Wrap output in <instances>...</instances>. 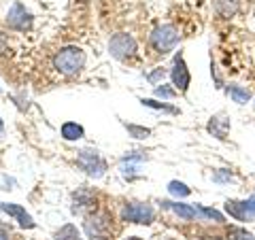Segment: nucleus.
Masks as SVG:
<instances>
[{"instance_id": "obj_1", "label": "nucleus", "mask_w": 255, "mask_h": 240, "mask_svg": "<svg viewBox=\"0 0 255 240\" xmlns=\"http://www.w3.org/2000/svg\"><path fill=\"white\" fill-rule=\"evenodd\" d=\"M83 64H85V53L79 47H66V49L55 53V58H53V66L66 77L79 75Z\"/></svg>"}, {"instance_id": "obj_2", "label": "nucleus", "mask_w": 255, "mask_h": 240, "mask_svg": "<svg viewBox=\"0 0 255 240\" xmlns=\"http://www.w3.org/2000/svg\"><path fill=\"white\" fill-rule=\"evenodd\" d=\"M181 41V34L177 26H172V23H164V26H157L153 30V34H151V47L157 51V53H170L174 47L179 45Z\"/></svg>"}, {"instance_id": "obj_3", "label": "nucleus", "mask_w": 255, "mask_h": 240, "mask_svg": "<svg viewBox=\"0 0 255 240\" xmlns=\"http://www.w3.org/2000/svg\"><path fill=\"white\" fill-rule=\"evenodd\" d=\"M77 164L81 170H85L90 177L94 179H100L102 174H105L107 170V162L98 155V151H94V149H83V151H79V155H77Z\"/></svg>"}, {"instance_id": "obj_4", "label": "nucleus", "mask_w": 255, "mask_h": 240, "mask_svg": "<svg viewBox=\"0 0 255 240\" xmlns=\"http://www.w3.org/2000/svg\"><path fill=\"white\" fill-rule=\"evenodd\" d=\"M109 51L117 60H130L136 55V41H134V36L126 34V32H119V34H115L109 41Z\"/></svg>"}, {"instance_id": "obj_5", "label": "nucleus", "mask_w": 255, "mask_h": 240, "mask_svg": "<svg viewBox=\"0 0 255 240\" xmlns=\"http://www.w3.org/2000/svg\"><path fill=\"white\" fill-rule=\"evenodd\" d=\"M122 219L130 221V223H142L149 226L155 219V211L151 204H142V202H130L122 209Z\"/></svg>"}, {"instance_id": "obj_6", "label": "nucleus", "mask_w": 255, "mask_h": 240, "mask_svg": "<svg viewBox=\"0 0 255 240\" xmlns=\"http://www.w3.org/2000/svg\"><path fill=\"white\" fill-rule=\"evenodd\" d=\"M226 213L236 221H253L255 219V196L249 200H228L226 202Z\"/></svg>"}, {"instance_id": "obj_7", "label": "nucleus", "mask_w": 255, "mask_h": 240, "mask_svg": "<svg viewBox=\"0 0 255 240\" xmlns=\"http://www.w3.org/2000/svg\"><path fill=\"white\" fill-rule=\"evenodd\" d=\"M170 79H172V85L177 87V92H187L189 90V83H191V75H189V68L183 55L179 53L174 58V66L170 70Z\"/></svg>"}, {"instance_id": "obj_8", "label": "nucleus", "mask_w": 255, "mask_h": 240, "mask_svg": "<svg viewBox=\"0 0 255 240\" xmlns=\"http://www.w3.org/2000/svg\"><path fill=\"white\" fill-rule=\"evenodd\" d=\"M6 23L15 30H26L32 23V15L26 11V6L21 2H15L9 9V15H6Z\"/></svg>"}, {"instance_id": "obj_9", "label": "nucleus", "mask_w": 255, "mask_h": 240, "mask_svg": "<svg viewBox=\"0 0 255 240\" xmlns=\"http://www.w3.org/2000/svg\"><path fill=\"white\" fill-rule=\"evenodd\" d=\"M111 228V221L107 215H94V217H90L85 221V230H87V234H90L92 238H105L107 236V232Z\"/></svg>"}, {"instance_id": "obj_10", "label": "nucleus", "mask_w": 255, "mask_h": 240, "mask_svg": "<svg viewBox=\"0 0 255 240\" xmlns=\"http://www.w3.org/2000/svg\"><path fill=\"white\" fill-rule=\"evenodd\" d=\"M206 130H209V134H213L215 138H219V140H226L228 138V130H230V119L226 115H215L211 117V121L209 125H206Z\"/></svg>"}, {"instance_id": "obj_11", "label": "nucleus", "mask_w": 255, "mask_h": 240, "mask_svg": "<svg viewBox=\"0 0 255 240\" xmlns=\"http://www.w3.org/2000/svg\"><path fill=\"white\" fill-rule=\"evenodd\" d=\"M0 211H4L6 215H11V217L15 221H19L21 228H34V221H32V217L26 213V209H21L19 204H0Z\"/></svg>"}, {"instance_id": "obj_12", "label": "nucleus", "mask_w": 255, "mask_h": 240, "mask_svg": "<svg viewBox=\"0 0 255 240\" xmlns=\"http://www.w3.org/2000/svg\"><path fill=\"white\" fill-rule=\"evenodd\" d=\"M166 209H170L177 217L181 219H185V221H194L200 217V213H198L196 206H189V204H181V202H162Z\"/></svg>"}, {"instance_id": "obj_13", "label": "nucleus", "mask_w": 255, "mask_h": 240, "mask_svg": "<svg viewBox=\"0 0 255 240\" xmlns=\"http://www.w3.org/2000/svg\"><path fill=\"white\" fill-rule=\"evenodd\" d=\"M226 92H228L230 98H232V102H236V105H247V102H251V98H253V94L247 90V87L236 85V83H230L226 87Z\"/></svg>"}, {"instance_id": "obj_14", "label": "nucleus", "mask_w": 255, "mask_h": 240, "mask_svg": "<svg viewBox=\"0 0 255 240\" xmlns=\"http://www.w3.org/2000/svg\"><path fill=\"white\" fill-rule=\"evenodd\" d=\"M217 13L221 17H234L241 9V0H217Z\"/></svg>"}, {"instance_id": "obj_15", "label": "nucleus", "mask_w": 255, "mask_h": 240, "mask_svg": "<svg viewBox=\"0 0 255 240\" xmlns=\"http://www.w3.org/2000/svg\"><path fill=\"white\" fill-rule=\"evenodd\" d=\"M60 134H62V138H66V140H79V138H83L85 130L79 123H75V121H66L62 125Z\"/></svg>"}, {"instance_id": "obj_16", "label": "nucleus", "mask_w": 255, "mask_h": 240, "mask_svg": "<svg viewBox=\"0 0 255 240\" xmlns=\"http://www.w3.org/2000/svg\"><path fill=\"white\" fill-rule=\"evenodd\" d=\"M92 194L90 191H85V189H81L79 194H75V204H73V211L75 213H81L83 209H87V206H92Z\"/></svg>"}, {"instance_id": "obj_17", "label": "nucleus", "mask_w": 255, "mask_h": 240, "mask_svg": "<svg viewBox=\"0 0 255 240\" xmlns=\"http://www.w3.org/2000/svg\"><path fill=\"white\" fill-rule=\"evenodd\" d=\"M142 107H149V109H155V111H164V113H170V115H177L179 109L177 107H170L166 102H157V100H151V98H142Z\"/></svg>"}, {"instance_id": "obj_18", "label": "nucleus", "mask_w": 255, "mask_h": 240, "mask_svg": "<svg viewBox=\"0 0 255 240\" xmlns=\"http://www.w3.org/2000/svg\"><path fill=\"white\" fill-rule=\"evenodd\" d=\"M168 194L181 200V198H187L191 194V189L185 185V183H181V181H170L168 183Z\"/></svg>"}, {"instance_id": "obj_19", "label": "nucleus", "mask_w": 255, "mask_h": 240, "mask_svg": "<svg viewBox=\"0 0 255 240\" xmlns=\"http://www.w3.org/2000/svg\"><path fill=\"white\" fill-rule=\"evenodd\" d=\"M55 240H83V238L73 223H68V226H64L58 234H55Z\"/></svg>"}, {"instance_id": "obj_20", "label": "nucleus", "mask_w": 255, "mask_h": 240, "mask_svg": "<svg viewBox=\"0 0 255 240\" xmlns=\"http://www.w3.org/2000/svg\"><path fill=\"white\" fill-rule=\"evenodd\" d=\"M198 213H200V217L202 219H213L215 223H223L226 219H223V215L219 211H215V209H209V206H196Z\"/></svg>"}, {"instance_id": "obj_21", "label": "nucleus", "mask_w": 255, "mask_h": 240, "mask_svg": "<svg viewBox=\"0 0 255 240\" xmlns=\"http://www.w3.org/2000/svg\"><path fill=\"white\" fill-rule=\"evenodd\" d=\"M213 181L215 183H232L234 181V172L230 168H217L213 172Z\"/></svg>"}, {"instance_id": "obj_22", "label": "nucleus", "mask_w": 255, "mask_h": 240, "mask_svg": "<svg viewBox=\"0 0 255 240\" xmlns=\"http://www.w3.org/2000/svg\"><path fill=\"white\" fill-rule=\"evenodd\" d=\"M126 130H128V134H130V136H134V138H149V136H151L149 127H142V125L126 123Z\"/></svg>"}, {"instance_id": "obj_23", "label": "nucleus", "mask_w": 255, "mask_h": 240, "mask_svg": "<svg viewBox=\"0 0 255 240\" xmlns=\"http://www.w3.org/2000/svg\"><path fill=\"white\" fill-rule=\"evenodd\" d=\"M228 240H255L253 234H249L247 230H241V228H234L228 232Z\"/></svg>"}, {"instance_id": "obj_24", "label": "nucleus", "mask_w": 255, "mask_h": 240, "mask_svg": "<svg viewBox=\"0 0 255 240\" xmlns=\"http://www.w3.org/2000/svg\"><path fill=\"white\" fill-rule=\"evenodd\" d=\"M177 94H179L177 87H168V85L155 87V96H157V98H162V100H170V98H174Z\"/></svg>"}, {"instance_id": "obj_25", "label": "nucleus", "mask_w": 255, "mask_h": 240, "mask_svg": "<svg viewBox=\"0 0 255 240\" xmlns=\"http://www.w3.org/2000/svg\"><path fill=\"white\" fill-rule=\"evenodd\" d=\"M166 77V70L164 68H155L151 75H147V79H149V83H157V81H162V79Z\"/></svg>"}, {"instance_id": "obj_26", "label": "nucleus", "mask_w": 255, "mask_h": 240, "mask_svg": "<svg viewBox=\"0 0 255 240\" xmlns=\"http://www.w3.org/2000/svg\"><path fill=\"white\" fill-rule=\"evenodd\" d=\"M4 134V125H2V119H0V136Z\"/></svg>"}, {"instance_id": "obj_27", "label": "nucleus", "mask_w": 255, "mask_h": 240, "mask_svg": "<svg viewBox=\"0 0 255 240\" xmlns=\"http://www.w3.org/2000/svg\"><path fill=\"white\" fill-rule=\"evenodd\" d=\"M126 240H140V238H136V236H130V238H126Z\"/></svg>"}, {"instance_id": "obj_28", "label": "nucleus", "mask_w": 255, "mask_h": 240, "mask_svg": "<svg viewBox=\"0 0 255 240\" xmlns=\"http://www.w3.org/2000/svg\"><path fill=\"white\" fill-rule=\"evenodd\" d=\"M0 240H4V238H2V234H0Z\"/></svg>"}]
</instances>
